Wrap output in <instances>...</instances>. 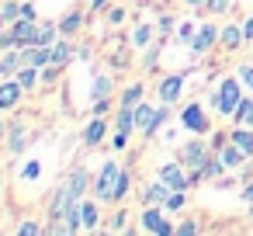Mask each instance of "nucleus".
<instances>
[{
	"mask_svg": "<svg viewBox=\"0 0 253 236\" xmlns=\"http://www.w3.org/2000/svg\"><path fill=\"white\" fill-rule=\"evenodd\" d=\"M229 7H232V0H208V4H205L208 14H225Z\"/></svg>",
	"mask_w": 253,
	"mask_h": 236,
	"instance_id": "obj_37",
	"label": "nucleus"
},
{
	"mask_svg": "<svg viewBox=\"0 0 253 236\" xmlns=\"http://www.w3.org/2000/svg\"><path fill=\"white\" fill-rule=\"evenodd\" d=\"M66 188H70V194H73V198H84V194L94 188V177H90L84 167H77V170L66 177Z\"/></svg>",
	"mask_w": 253,
	"mask_h": 236,
	"instance_id": "obj_13",
	"label": "nucleus"
},
{
	"mask_svg": "<svg viewBox=\"0 0 253 236\" xmlns=\"http://www.w3.org/2000/svg\"><path fill=\"white\" fill-rule=\"evenodd\" d=\"M215 42H218V32H215V25H201V28L194 32V39H191V52H194V56H201V52H208Z\"/></svg>",
	"mask_w": 253,
	"mask_h": 236,
	"instance_id": "obj_9",
	"label": "nucleus"
},
{
	"mask_svg": "<svg viewBox=\"0 0 253 236\" xmlns=\"http://www.w3.org/2000/svg\"><path fill=\"white\" fill-rule=\"evenodd\" d=\"M173 233H177V229H173V226H170V222H167V219H163V226H160V229H156V233H153V236H173Z\"/></svg>",
	"mask_w": 253,
	"mask_h": 236,
	"instance_id": "obj_44",
	"label": "nucleus"
},
{
	"mask_svg": "<svg viewBox=\"0 0 253 236\" xmlns=\"http://www.w3.org/2000/svg\"><path fill=\"white\" fill-rule=\"evenodd\" d=\"M156 59H160V42H153L146 49V70H156Z\"/></svg>",
	"mask_w": 253,
	"mask_h": 236,
	"instance_id": "obj_38",
	"label": "nucleus"
},
{
	"mask_svg": "<svg viewBox=\"0 0 253 236\" xmlns=\"http://www.w3.org/2000/svg\"><path fill=\"white\" fill-rule=\"evenodd\" d=\"M142 94H146V84H142V80H132V84L122 91L118 104H125V108H135V104H142Z\"/></svg>",
	"mask_w": 253,
	"mask_h": 236,
	"instance_id": "obj_19",
	"label": "nucleus"
},
{
	"mask_svg": "<svg viewBox=\"0 0 253 236\" xmlns=\"http://www.w3.org/2000/svg\"><path fill=\"white\" fill-rule=\"evenodd\" d=\"M218 42H222L225 49H239L246 39H243V28H236V25H225V28L218 32Z\"/></svg>",
	"mask_w": 253,
	"mask_h": 236,
	"instance_id": "obj_26",
	"label": "nucleus"
},
{
	"mask_svg": "<svg viewBox=\"0 0 253 236\" xmlns=\"http://www.w3.org/2000/svg\"><path fill=\"white\" fill-rule=\"evenodd\" d=\"M73 59V46L66 42V39H59L56 46H52V66H66Z\"/></svg>",
	"mask_w": 253,
	"mask_h": 236,
	"instance_id": "obj_28",
	"label": "nucleus"
},
{
	"mask_svg": "<svg viewBox=\"0 0 253 236\" xmlns=\"http://www.w3.org/2000/svg\"><path fill=\"white\" fill-rule=\"evenodd\" d=\"M156 177H160V181H167L173 191H187V184L194 181V177H187V167H184L180 160H173V163H163V167L156 170Z\"/></svg>",
	"mask_w": 253,
	"mask_h": 236,
	"instance_id": "obj_5",
	"label": "nucleus"
},
{
	"mask_svg": "<svg viewBox=\"0 0 253 236\" xmlns=\"http://www.w3.org/2000/svg\"><path fill=\"white\" fill-rule=\"evenodd\" d=\"M39 77H42V73H39V70H35V66H25V70H18V84H21V87H25V91H32V87H35V80H39Z\"/></svg>",
	"mask_w": 253,
	"mask_h": 236,
	"instance_id": "obj_34",
	"label": "nucleus"
},
{
	"mask_svg": "<svg viewBox=\"0 0 253 236\" xmlns=\"http://www.w3.org/2000/svg\"><path fill=\"white\" fill-rule=\"evenodd\" d=\"M180 94H184V77L180 73H170V77L160 80V101L163 104H173Z\"/></svg>",
	"mask_w": 253,
	"mask_h": 236,
	"instance_id": "obj_10",
	"label": "nucleus"
},
{
	"mask_svg": "<svg viewBox=\"0 0 253 236\" xmlns=\"http://www.w3.org/2000/svg\"><path fill=\"white\" fill-rule=\"evenodd\" d=\"M243 201H246V205H253V177H250V181H246V188H243Z\"/></svg>",
	"mask_w": 253,
	"mask_h": 236,
	"instance_id": "obj_43",
	"label": "nucleus"
},
{
	"mask_svg": "<svg viewBox=\"0 0 253 236\" xmlns=\"http://www.w3.org/2000/svg\"><path fill=\"white\" fill-rule=\"evenodd\" d=\"M232 122H236V125H246V129H253V97H243V101L236 104V111H232Z\"/></svg>",
	"mask_w": 253,
	"mask_h": 236,
	"instance_id": "obj_25",
	"label": "nucleus"
},
{
	"mask_svg": "<svg viewBox=\"0 0 253 236\" xmlns=\"http://www.w3.org/2000/svg\"><path fill=\"white\" fill-rule=\"evenodd\" d=\"M35 35H39V25L28 21V18H18V21L11 25V32L4 35L0 49H25V46H35Z\"/></svg>",
	"mask_w": 253,
	"mask_h": 236,
	"instance_id": "obj_1",
	"label": "nucleus"
},
{
	"mask_svg": "<svg viewBox=\"0 0 253 236\" xmlns=\"http://www.w3.org/2000/svg\"><path fill=\"white\" fill-rule=\"evenodd\" d=\"M122 18H125V11H122V7H115V11H111V25H118Z\"/></svg>",
	"mask_w": 253,
	"mask_h": 236,
	"instance_id": "obj_49",
	"label": "nucleus"
},
{
	"mask_svg": "<svg viewBox=\"0 0 253 236\" xmlns=\"http://www.w3.org/2000/svg\"><path fill=\"white\" fill-rule=\"evenodd\" d=\"M28 139H32V136H28V129L11 125V142H7V149H11V153H21V149L28 146Z\"/></svg>",
	"mask_w": 253,
	"mask_h": 236,
	"instance_id": "obj_31",
	"label": "nucleus"
},
{
	"mask_svg": "<svg viewBox=\"0 0 253 236\" xmlns=\"http://www.w3.org/2000/svg\"><path fill=\"white\" fill-rule=\"evenodd\" d=\"M115 94V80L108 77V73H97L94 77V87H90V101H104V97H111Z\"/></svg>",
	"mask_w": 253,
	"mask_h": 236,
	"instance_id": "obj_18",
	"label": "nucleus"
},
{
	"mask_svg": "<svg viewBox=\"0 0 253 236\" xmlns=\"http://www.w3.org/2000/svg\"><path fill=\"white\" fill-rule=\"evenodd\" d=\"M135 125H139V132L142 136H156L160 132V125H156V108L153 104H135Z\"/></svg>",
	"mask_w": 253,
	"mask_h": 236,
	"instance_id": "obj_8",
	"label": "nucleus"
},
{
	"mask_svg": "<svg viewBox=\"0 0 253 236\" xmlns=\"http://www.w3.org/2000/svg\"><path fill=\"white\" fill-rule=\"evenodd\" d=\"M128 184H132V170H118V181H115V194H111V205L125 201V194H128Z\"/></svg>",
	"mask_w": 253,
	"mask_h": 236,
	"instance_id": "obj_29",
	"label": "nucleus"
},
{
	"mask_svg": "<svg viewBox=\"0 0 253 236\" xmlns=\"http://www.w3.org/2000/svg\"><path fill=\"white\" fill-rule=\"evenodd\" d=\"M170 194H173V188H170L167 181H160V177H156V181L142 191V205H167V198H170Z\"/></svg>",
	"mask_w": 253,
	"mask_h": 236,
	"instance_id": "obj_14",
	"label": "nucleus"
},
{
	"mask_svg": "<svg viewBox=\"0 0 253 236\" xmlns=\"http://www.w3.org/2000/svg\"><path fill=\"white\" fill-rule=\"evenodd\" d=\"M132 46H135V49H149V46H153V28H149V25H139L135 35H132Z\"/></svg>",
	"mask_w": 253,
	"mask_h": 236,
	"instance_id": "obj_32",
	"label": "nucleus"
},
{
	"mask_svg": "<svg viewBox=\"0 0 253 236\" xmlns=\"http://www.w3.org/2000/svg\"><path fill=\"white\" fill-rule=\"evenodd\" d=\"M218 156H222V163H225V167H243V160H246V153H243V149H239L232 139H229V142L218 149Z\"/></svg>",
	"mask_w": 253,
	"mask_h": 236,
	"instance_id": "obj_22",
	"label": "nucleus"
},
{
	"mask_svg": "<svg viewBox=\"0 0 253 236\" xmlns=\"http://www.w3.org/2000/svg\"><path fill=\"white\" fill-rule=\"evenodd\" d=\"M125 142H128V136H122V132H115V146H118V149H125Z\"/></svg>",
	"mask_w": 253,
	"mask_h": 236,
	"instance_id": "obj_50",
	"label": "nucleus"
},
{
	"mask_svg": "<svg viewBox=\"0 0 253 236\" xmlns=\"http://www.w3.org/2000/svg\"><path fill=\"white\" fill-rule=\"evenodd\" d=\"M125 219H128V212H125V208H122V212H118V215H115V229H122V226H125Z\"/></svg>",
	"mask_w": 253,
	"mask_h": 236,
	"instance_id": "obj_48",
	"label": "nucleus"
},
{
	"mask_svg": "<svg viewBox=\"0 0 253 236\" xmlns=\"http://www.w3.org/2000/svg\"><path fill=\"white\" fill-rule=\"evenodd\" d=\"M173 236H198V222H194V219H187V222H180Z\"/></svg>",
	"mask_w": 253,
	"mask_h": 236,
	"instance_id": "obj_39",
	"label": "nucleus"
},
{
	"mask_svg": "<svg viewBox=\"0 0 253 236\" xmlns=\"http://www.w3.org/2000/svg\"><path fill=\"white\" fill-rule=\"evenodd\" d=\"M180 39L191 46V39H194V28H191V25H180Z\"/></svg>",
	"mask_w": 253,
	"mask_h": 236,
	"instance_id": "obj_45",
	"label": "nucleus"
},
{
	"mask_svg": "<svg viewBox=\"0 0 253 236\" xmlns=\"http://www.w3.org/2000/svg\"><path fill=\"white\" fill-rule=\"evenodd\" d=\"M0 66H4V73H18L21 70V49H4V56H0Z\"/></svg>",
	"mask_w": 253,
	"mask_h": 236,
	"instance_id": "obj_30",
	"label": "nucleus"
},
{
	"mask_svg": "<svg viewBox=\"0 0 253 236\" xmlns=\"http://www.w3.org/2000/svg\"><path fill=\"white\" fill-rule=\"evenodd\" d=\"M59 70H63V66H52V63H49V66H42V84H52V80L59 77Z\"/></svg>",
	"mask_w": 253,
	"mask_h": 236,
	"instance_id": "obj_40",
	"label": "nucleus"
},
{
	"mask_svg": "<svg viewBox=\"0 0 253 236\" xmlns=\"http://www.w3.org/2000/svg\"><path fill=\"white\" fill-rule=\"evenodd\" d=\"M90 108H94V115H108V111H111V97H104V101H90Z\"/></svg>",
	"mask_w": 253,
	"mask_h": 236,
	"instance_id": "obj_42",
	"label": "nucleus"
},
{
	"mask_svg": "<svg viewBox=\"0 0 253 236\" xmlns=\"http://www.w3.org/2000/svg\"><path fill=\"white\" fill-rule=\"evenodd\" d=\"M21 18H28V21H35V7H32V4H21Z\"/></svg>",
	"mask_w": 253,
	"mask_h": 236,
	"instance_id": "obj_47",
	"label": "nucleus"
},
{
	"mask_svg": "<svg viewBox=\"0 0 253 236\" xmlns=\"http://www.w3.org/2000/svg\"><path fill=\"white\" fill-rule=\"evenodd\" d=\"M222 170H225L222 156H208V160H205V167L194 174V181H201V177H205V181H215V177H222Z\"/></svg>",
	"mask_w": 253,
	"mask_h": 236,
	"instance_id": "obj_23",
	"label": "nucleus"
},
{
	"mask_svg": "<svg viewBox=\"0 0 253 236\" xmlns=\"http://www.w3.org/2000/svg\"><path fill=\"white\" fill-rule=\"evenodd\" d=\"M104 4H108V0H90V7H94V11H104Z\"/></svg>",
	"mask_w": 253,
	"mask_h": 236,
	"instance_id": "obj_51",
	"label": "nucleus"
},
{
	"mask_svg": "<svg viewBox=\"0 0 253 236\" xmlns=\"http://www.w3.org/2000/svg\"><path fill=\"white\" fill-rule=\"evenodd\" d=\"M208 156H211L208 142H201V139H191L187 146H180V156H177V160H180V163H184L191 174H198V170L205 167V160H208Z\"/></svg>",
	"mask_w": 253,
	"mask_h": 236,
	"instance_id": "obj_4",
	"label": "nucleus"
},
{
	"mask_svg": "<svg viewBox=\"0 0 253 236\" xmlns=\"http://www.w3.org/2000/svg\"><path fill=\"white\" fill-rule=\"evenodd\" d=\"M122 236H135V233H132V229H122Z\"/></svg>",
	"mask_w": 253,
	"mask_h": 236,
	"instance_id": "obj_54",
	"label": "nucleus"
},
{
	"mask_svg": "<svg viewBox=\"0 0 253 236\" xmlns=\"http://www.w3.org/2000/svg\"><path fill=\"white\" fill-rule=\"evenodd\" d=\"M70 201H80V198H73L70 194V188H66V181L49 194V222H56V219H63L66 215V208H70Z\"/></svg>",
	"mask_w": 253,
	"mask_h": 236,
	"instance_id": "obj_6",
	"label": "nucleus"
},
{
	"mask_svg": "<svg viewBox=\"0 0 253 236\" xmlns=\"http://www.w3.org/2000/svg\"><path fill=\"white\" fill-rule=\"evenodd\" d=\"M180 122H184V129L187 132H208V115H205V108L201 104H187L184 111H180Z\"/></svg>",
	"mask_w": 253,
	"mask_h": 236,
	"instance_id": "obj_7",
	"label": "nucleus"
},
{
	"mask_svg": "<svg viewBox=\"0 0 253 236\" xmlns=\"http://www.w3.org/2000/svg\"><path fill=\"white\" fill-rule=\"evenodd\" d=\"M4 77H7V73H4V66H0V80H4Z\"/></svg>",
	"mask_w": 253,
	"mask_h": 236,
	"instance_id": "obj_55",
	"label": "nucleus"
},
{
	"mask_svg": "<svg viewBox=\"0 0 253 236\" xmlns=\"http://www.w3.org/2000/svg\"><path fill=\"white\" fill-rule=\"evenodd\" d=\"M21 84L18 80H0V111H11V108H18V101H21Z\"/></svg>",
	"mask_w": 253,
	"mask_h": 236,
	"instance_id": "obj_11",
	"label": "nucleus"
},
{
	"mask_svg": "<svg viewBox=\"0 0 253 236\" xmlns=\"http://www.w3.org/2000/svg\"><path fill=\"white\" fill-rule=\"evenodd\" d=\"M239 101H243V91H239V80H236V77H225V80L218 84V94H215V108H218L222 115H232Z\"/></svg>",
	"mask_w": 253,
	"mask_h": 236,
	"instance_id": "obj_3",
	"label": "nucleus"
},
{
	"mask_svg": "<svg viewBox=\"0 0 253 236\" xmlns=\"http://www.w3.org/2000/svg\"><path fill=\"white\" fill-rule=\"evenodd\" d=\"M18 18H21V4H14V0H7V4L0 7V21H4V25H14Z\"/></svg>",
	"mask_w": 253,
	"mask_h": 236,
	"instance_id": "obj_33",
	"label": "nucleus"
},
{
	"mask_svg": "<svg viewBox=\"0 0 253 236\" xmlns=\"http://www.w3.org/2000/svg\"><path fill=\"white\" fill-rule=\"evenodd\" d=\"M80 201H84V198H80ZM80 201H70V208H66V215H63V222H66L73 233L84 229V208H80Z\"/></svg>",
	"mask_w": 253,
	"mask_h": 236,
	"instance_id": "obj_27",
	"label": "nucleus"
},
{
	"mask_svg": "<svg viewBox=\"0 0 253 236\" xmlns=\"http://www.w3.org/2000/svg\"><path fill=\"white\" fill-rule=\"evenodd\" d=\"M163 219H167V215L160 212V205H146V208H142V215H139V222H142V229H146V233H156V229L163 226Z\"/></svg>",
	"mask_w": 253,
	"mask_h": 236,
	"instance_id": "obj_20",
	"label": "nucleus"
},
{
	"mask_svg": "<svg viewBox=\"0 0 253 236\" xmlns=\"http://www.w3.org/2000/svg\"><path fill=\"white\" fill-rule=\"evenodd\" d=\"M87 236H104V229H87Z\"/></svg>",
	"mask_w": 253,
	"mask_h": 236,
	"instance_id": "obj_53",
	"label": "nucleus"
},
{
	"mask_svg": "<svg viewBox=\"0 0 253 236\" xmlns=\"http://www.w3.org/2000/svg\"><path fill=\"white\" fill-rule=\"evenodd\" d=\"M84 28V11H66L59 21V35L63 39H77V32Z\"/></svg>",
	"mask_w": 253,
	"mask_h": 236,
	"instance_id": "obj_15",
	"label": "nucleus"
},
{
	"mask_svg": "<svg viewBox=\"0 0 253 236\" xmlns=\"http://www.w3.org/2000/svg\"><path fill=\"white\" fill-rule=\"evenodd\" d=\"M184 201H187V191H173V194L167 198V205H163V208H167V212H180V208H184Z\"/></svg>",
	"mask_w": 253,
	"mask_h": 236,
	"instance_id": "obj_36",
	"label": "nucleus"
},
{
	"mask_svg": "<svg viewBox=\"0 0 253 236\" xmlns=\"http://www.w3.org/2000/svg\"><path fill=\"white\" fill-rule=\"evenodd\" d=\"M250 215H253V205H250Z\"/></svg>",
	"mask_w": 253,
	"mask_h": 236,
	"instance_id": "obj_57",
	"label": "nucleus"
},
{
	"mask_svg": "<svg viewBox=\"0 0 253 236\" xmlns=\"http://www.w3.org/2000/svg\"><path fill=\"white\" fill-rule=\"evenodd\" d=\"M229 139L246 153V156H253V129H246V125H236L232 132H229Z\"/></svg>",
	"mask_w": 253,
	"mask_h": 236,
	"instance_id": "obj_21",
	"label": "nucleus"
},
{
	"mask_svg": "<svg viewBox=\"0 0 253 236\" xmlns=\"http://www.w3.org/2000/svg\"><path fill=\"white\" fill-rule=\"evenodd\" d=\"M139 125H135V108H118V115H115V132H122V136H132Z\"/></svg>",
	"mask_w": 253,
	"mask_h": 236,
	"instance_id": "obj_16",
	"label": "nucleus"
},
{
	"mask_svg": "<svg viewBox=\"0 0 253 236\" xmlns=\"http://www.w3.org/2000/svg\"><path fill=\"white\" fill-rule=\"evenodd\" d=\"M118 163L115 160H104V167H101V174L94 177V198L101 201V205H111V194H115V181H118Z\"/></svg>",
	"mask_w": 253,
	"mask_h": 236,
	"instance_id": "obj_2",
	"label": "nucleus"
},
{
	"mask_svg": "<svg viewBox=\"0 0 253 236\" xmlns=\"http://www.w3.org/2000/svg\"><path fill=\"white\" fill-rule=\"evenodd\" d=\"M59 39H63V35H59V25H56V21H45V25H39L35 46H45V49H52V46H56Z\"/></svg>",
	"mask_w": 253,
	"mask_h": 236,
	"instance_id": "obj_17",
	"label": "nucleus"
},
{
	"mask_svg": "<svg viewBox=\"0 0 253 236\" xmlns=\"http://www.w3.org/2000/svg\"><path fill=\"white\" fill-rule=\"evenodd\" d=\"M243 39H246V42H253V14H250V21L243 25Z\"/></svg>",
	"mask_w": 253,
	"mask_h": 236,
	"instance_id": "obj_46",
	"label": "nucleus"
},
{
	"mask_svg": "<svg viewBox=\"0 0 253 236\" xmlns=\"http://www.w3.org/2000/svg\"><path fill=\"white\" fill-rule=\"evenodd\" d=\"M14 236H45V233H42V226L35 219H25V222H18V233Z\"/></svg>",
	"mask_w": 253,
	"mask_h": 236,
	"instance_id": "obj_35",
	"label": "nucleus"
},
{
	"mask_svg": "<svg viewBox=\"0 0 253 236\" xmlns=\"http://www.w3.org/2000/svg\"><path fill=\"white\" fill-rule=\"evenodd\" d=\"M104 136H108V115H94L84 129V146H97Z\"/></svg>",
	"mask_w": 253,
	"mask_h": 236,
	"instance_id": "obj_12",
	"label": "nucleus"
},
{
	"mask_svg": "<svg viewBox=\"0 0 253 236\" xmlns=\"http://www.w3.org/2000/svg\"><path fill=\"white\" fill-rule=\"evenodd\" d=\"M0 42H4V32H0Z\"/></svg>",
	"mask_w": 253,
	"mask_h": 236,
	"instance_id": "obj_56",
	"label": "nucleus"
},
{
	"mask_svg": "<svg viewBox=\"0 0 253 236\" xmlns=\"http://www.w3.org/2000/svg\"><path fill=\"white\" fill-rule=\"evenodd\" d=\"M187 4H191V7H205V4H208V0H187Z\"/></svg>",
	"mask_w": 253,
	"mask_h": 236,
	"instance_id": "obj_52",
	"label": "nucleus"
},
{
	"mask_svg": "<svg viewBox=\"0 0 253 236\" xmlns=\"http://www.w3.org/2000/svg\"><path fill=\"white\" fill-rule=\"evenodd\" d=\"M239 80L253 91V66H250V63H243V66H239Z\"/></svg>",
	"mask_w": 253,
	"mask_h": 236,
	"instance_id": "obj_41",
	"label": "nucleus"
},
{
	"mask_svg": "<svg viewBox=\"0 0 253 236\" xmlns=\"http://www.w3.org/2000/svg\"><path fill=\"white\" fill-rule=\"evenodd\" d=\"M80 208H84V229H97V222H101V201L94 198V201H80Z\"/></svg>",
	"mask_w": 253,
	"mask_h": 236,
	"instance_id": "obj_24",
	"label": "nucleus"
}]
</instances>
